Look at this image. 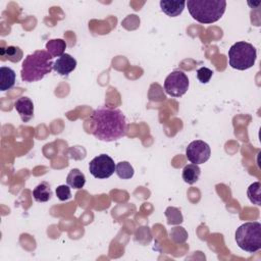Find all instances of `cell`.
I'll use <instances>...</instances> for the list:
<instances>
[{"mask_svg":"<svg viewBox=\"0 0 261 261\" xmlns=\"http://www.w3.org/2000/svg\"><path fill=\"white\" fill-rule=\"evenodd\" d=\"M94 122L93 135L103 142H113L121 139L127 133V122L121 110L102 106L92 115Z\"/></svg>","mask_w":261,"mask_h":261,"instance_id":"6da1fadb","label":"cell"},{"mask_svg":"<svg viewBox=\"0 0 261 261\" xmlns=\"http://www.w3.org/2000/svg\"><path fill=\"white\" fill-rule=\"evenodd\" d=\"M52 59L47 50H37L28 55L21 65V80L27 83L42 80L53 69Z\"/></svg>","mask_w":261,"mask_h":261,"instance_id":"7a4b0ae2","label":"cell"},{"mask_svg":"<svg viewBox=\"0 0 261 261\" xmlns=\"http://www.w3.org/2000/svg\"><path fill=\"white\" fill-rule=\"evenodd\" d=\"M192 17L201 23H213L225 12L224 0H188L186 2Z\"/></svg>","mask_w":261,"mask_h":261,"instance_id":"3957f363","label":"cell"},{"mask_svg":"<svg viewBox=\"0 0 261 261\" xmlns=\"http://www.w3.org/2000/svg\"><path fill=\"white\" fill-rule=\"evenodd\" d=\"M237 245L248 253H255L261 249V223L246 222L236 231Z\"/></svg>","mask_w":261,"mask_h":261,"instance_id":"277c9868","label":"cell"},{"mask_svg":"<svg viewBox=\"0 0 261 261\" xmlns=\"http://www.w3.org/2000/svg\"><path fill=\"white\" fill-rule=\"evenodd\" d=\"M256 48L248 42H237L228 50L229 65L238 70H245L255 64Z\"/></svg>","mask_w":261,"mask_h":261,"instance_id":"5b68a950","label":"cell"},{"mask_svg":"<svg viewBox=\"0 0 261 261\" xmlns=\"http://www.w3.org/2000/svg\"><path fill=\"white\" fill-rule=\"evenodd\" d=\"M189 89L188 75L181 70H174L164 81V90L171 97H180Z\"/></svg>","mask_w":261,"mask_h":261,"instance_id":"8992f818","label":"cell"},{"mask_svg":"<svg viewBox=\"0 0 261 261\" xmlns=\"http://www.w3.org/2000/svg\"><path fill=\"white\" fill-rule=\"evenodd\" d=\"M115 163L107 154H100L93 158L89 163L90 173L96 178H108L115 171Z\"/></svg>","mask_w":261,"mask_h":261,"instance_id":"52a82bcc","label":"cell"},{"mask_svg":"<svg viewBox=\"0 0 261 261\" xmlns=\"http://www.w3.org/2000/svg\"><path fill=\"white\" fill-rule=\"evenodd\" d=\"M211 155L210 146L201 140L191 142L186 149V156L193 164H202L208 161Z\"/></svg>","mask_w":261,"mask_h":261,"instance_id":"ba28073f","label":"cell"},{"mask_svg":"<svg viewBox=\"0 0 261 261\" xmlns=\"http://www.w3.org/2000/svg\"><path fill=\"white\" fill-rule=\"evenodd\" d=\"M76 67V60L69 54L64 53L53 63V69L60 75H68Z\"/></svg>","mask_w":261,"mask_h":261,"instance_id":"9c48e42d","label":"cell"},{"mask_svg":"<svg viewBox=\"0 0 261 261\" xmlns=\"http://www.w3.org/2000/svg\"><path fill=\"white\" fill-rule=\"evenodd\" d=\"M14 108L23 122H28L34 116V103L29 97H20L14 102Z\"/></svg>","mask_w":261,"mask_h":261,"instance_id":"30bf717a","label":"cell"},{"mask_svg":"<svg viewBox=\"0 0 261 261\" xmlns=\"http://www.w3.org/2000/svg\"><path fill=\"white\" fill-rule=\"evenodd\" d=\"M160 8L161 10L170 17L178 16L185 9L186 1H167L161 0L160 1Z\"/></svg>","mask_w":261,"mask_h":261,"instance_id":"8fae6325","label":"cell"},{"mask_svg":"<svg viewBox=\"0 0 261 261\" xmlns=\"http://www.w3.org/2000/svg\"><path fill=\"white\" fill-rule=\"evenodd\" d=\"M15 72L12 68L7 66L0 67V90L7 91L10 90L15 84Z\"/></svg>","mask_w":261,"mask_h":261,"instance_id":"7c38bea8","label":"cell"},{"mask_svg":"<svg viewBox=\"0 0 261 261\" xmlns=\"http://www.w3.org/2000/svg\"><path fill=\"white\" fill-rule=\"evenodd\" d=\"M66 184L75 190L82 189L86 184L85 174L77 168H72L66 177Z\"/></svg>","mask_w":261,"mask_h":261,"instance_id":"4fadbf2b","label":"cell"},{"mask_svg":"<svg viewBox=\"0 0 261 261\" xmlns=\"http://www.w3.org/2000/svg\"><path fill=\"white\" fill-rule=\"evenodd\" d=\"M33 196L34 199L37 202H47L51 199L52 197V191L50 188V185L46 181H42L40 182L33 191Z\"/></svg>","mask_w":261,"mask_h":261,"instance_id":"5bb4252c","label":"cell"},{"mask_svg":"<svg viewBox=\"0 0 261 261\" xmlns=\"http://www.w3.org/2000/svg\"><path fill=\"white\" fill-rule=\"evenodd\" d=\"M201 174V168L197 164H188L182 169V179L189 185L195 184Z\"/></svg>","mask_w":261,"mask_h":261,"instance_id":"9a60e30c","label":"cell"},{"mask_svg":"<svg viewBox=\"0 0 261 261\" xmlns=\"http://www.w3.org/2000/svg\"><path fill=\"white\" fill-rule=\"evenodd\" d=\"M46 49L52 57H59L64 54L66 43L62 39H52L47 42Z\"/></svg>","mask_w":261,"mask_h":261,"instance_id":"2e32d148","label":"cell"},{"mask_svg":"<svg viewBox=\"0 0 261 261\" xmlns=\"http://www.w3.org/2000/svg\"><path fill=\"white\" fill-rule=\"evenodd\" d=\"M2 60H9L11 62H18L22 58V51L17 46H8L1 49Z\"/></svg>","mask_w":261,"mask_h":261,"instance_id":"e0dca14e","label":"cell"},{"mask_svg":"<svg viewBox=\"0 0 261 261\" xmlns=\"http://www.w3.org/2000/svg\"><path fill=\"white\" fill-rule=\"evenodd\" d=\"M115 172L118 175V177L122 179H128L134 176V167L128 163L127 161H121L116 164L115 166Z\"/></svg>","mask_w":261,"mask_h":261,"instance_id":"ac0fdd59","label":"cell"},{"mask_svg":"<svg viewBox=\"0 0 261 261\" xmlns=\"http://www.w3.org/2000/svg\"><path fill=\"white\" fill-rule=\"evenodd\" d=\"M168 224H180L184 221L182 214L176 207H167L164 212Z\"/></svg>","mask_w":261,"mask_h":261,"instance_id":"d6986e66","label":"cell"},{"mask_svg":"<svg viewBox=\"0 0 261 261\" xmlns=\"http://www.w3.org/2000/svg\"><path fill=\"white\" fill-rule=\"evenodd\" d=\"M261 184L259 181L253 182L252 185H250V187L248 188L247 191V195L249 200L256 205H261Z\"/></svg>","mask_w":261,"mask_h":261,"instance_id":"ffe728a7","label":"cell"},{"mask_svg":"<svg viewBox=\"0 0 261 261\" xmlns=\"http://www.w3.org/2000/svg\"><path fill=\"white\" fill-rule=\"evenodd\" d=\"M169 236H170L171 240L176 244H182L188 239V232L181 226H175V227L171 228Z\"/></svg>","mask_w":261,"mask_h":261,"instance_id":"44dd1931","label":"cell"},{"mask_svg":"<svg viewBox=\"0 0 261 261\" xmlns=\"http://www.w3.org/2000/svg\"><path fill=\"white\" fill-rule=\"evenodd\" d=\"M213 75V71L208 67H201L197 70V77L200 83L207 84L210 82Z\"/></svg>","mask_w":261,"mask_h":261,"instance_id":"7402d4cb","label":"cell"},{"mask_svg":"<svg viewBox=\"0 0 261 261\" xmlns=\"http://www.w3.org/2000/svg\"><path fill=\"white\" fill-rule=\"evenodd\" d=\"M56 196L60 201H66L71 198V193H70V187L67 185H61L56 188Z\"/></svg>","mask_w":261,"mask_h":261,"instance_id":"603a6c76","label":"cell"}]
</instances>
